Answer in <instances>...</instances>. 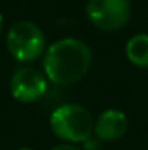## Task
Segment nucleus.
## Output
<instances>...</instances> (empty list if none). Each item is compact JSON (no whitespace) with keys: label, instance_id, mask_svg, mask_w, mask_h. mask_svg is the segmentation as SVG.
Here are the masks:
<instances>
[{"label":"nucleus","instance_id":"f257e3e1","mask_svg":"<svg viewBox=\"0 0 148 150\" xmlns=\"http://www.w3.org/2000/svg\"><path fill=\"white\" fill-rule=\"evenodd\" d=\"M92 63L89 45L78 38H59L44 52V74L56 86H70L84 79Z\"/></svg>","mask_w":148,"mask_h":150},{"label":"nucleus","instance_id":"f03ea898","mask_svg":"<svg viewBox=\"0 0 148 150\" xmlns=\"http://www.w3.org/2000/svg\"><path fill=\"white\" fill-rule=\"evenodd\" d=\"M52 133L65 143H84L94 134V119L91 112L77 103H66L51 113Z\"/></svg>","mask_w":148,"mask_h":150},{"label":"nucleus","instance_id":"7ed1b4c3","mask_svg":"<svg viewBox=\"0 0 148 150\" xmlns=\"http://www.w3.org/2000/svg\"><path fill=\"white\" fill-rule=\"evenodd\" d=\"M5 44H7V51L11 52V56L19 63L35 61L47 49L45 35L42 28L37 23L28 21V19L16 21L9 28Z\"/></svg>","mask_w":148,"mask_h":150},{"label":"nucleus","instance_id":"20e7f679","mask_svg":"<svg viewBox=\"0 0 148 150\" xmlns=\"http://www.w3.org/2000/svg\"><path fill=\"white\" fill-rule=\"evenodd\" d=\"M129 0H87L85 14L92 26L103 32H117L124 28L131 18Z\"/></svg>","mask_w":148,"mask_h":150},{"label":"nucleus","instance_id":"39448f33","mask_svg":"<svg viewBox=\"0 0 148 150\" xmlns=\"http://www.w3.org/2000/svg\"><path fill=\"white\" fill-rule=\"evenodd\" d=\"M49 87V80L44 72L33 67H21L11 77L9 89L16 101L19 103H35L38 101Z\"/></svg>","mask_w":148,"mask_h":150},{"label":"nucleus","instance_id":"423d86ee","mask_svg":"<svg viewBox=\"0 0 148 150\" xmlns=\"http://www.w3.org/2000/svg\"><path fill=\"white\" fill-rule=\"evenodd\" d=\"M127 131V117L120 110H105L94 120V136L99 142H117Z\"/></svg>","mask_w":148,"mask_h":150},{"label":"nucleus","instance_id":"0eeeda50","mask_svg":"<svg viewBox=\"0 0 148 150\" xmlns=\"http://www.w3.org/2000/svg\"><path fill=\"white\" fill-rule=\"evenodd\" d=\"M125 56L127 59L140 68H148V35L138 33L131 37L125 44Z\"/></svg>","mask_w":148,"mask_h":150},{"label":"nucleus","instance_id":"6e6552de","mask_svg":"<svg viewBox=\"0 0 148 150\" xmlns=\"http://www.w3.org/2000/svg\"><path fill=\"white\" fill-rule=\"evenodd\" d=\"M51 150H84V149H80L78 145H73V143H58V145H54Z\"/></svg>","mask_w":148,"mask_h":150},{"label":"nucleus","instance_id":"1a4fd4ad","mask_svg":"<svg viewBox=\"0 0 148 150\" xmlns=\"http://www.w3.org/2000/svg\"><path fill=\"white\" fill-rule=\"evenodd\" d=\"M2 30H4V18H2V14H0V33H2Z\"/></svg>","mask_w":148,"mask_h":150},{"label":"nucleus","instance_id":"9d476101","mask_svg":"<svg viewBox=\"0 0 148 150\" xmlns=\"http://www.w3.org/2000/svg\"><path fill=\"white\" fill-rule=\"evenodd\" d=\"M19 150H33V149H30V147H23V149H19Z\"/></svg>","mask_w":148,"mask_h":150}]
</instances>
